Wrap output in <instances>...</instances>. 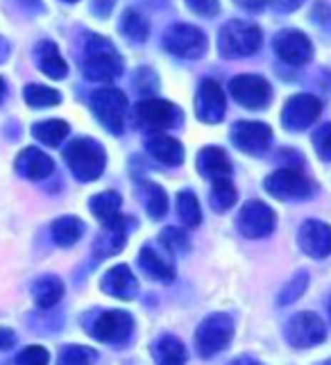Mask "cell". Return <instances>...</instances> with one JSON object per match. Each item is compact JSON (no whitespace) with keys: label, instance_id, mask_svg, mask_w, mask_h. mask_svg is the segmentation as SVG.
Segmentation results:
<instances>
[{"label":"cell","instance_id":"cell-1","mask_svg":"<svg viewBox=\"0 0 331 365\" xmlns=\"http://www.w3.org/2000/svg\"><path fill=\"white\" fill-rule=\"evenodd\" d=\"M82 71L88 80L96 82H111L123 73V57L105 36L93 34L84 43Z\"/></svg>","mask_w":331,"mask_h":365},{"label":"cell","instance_id":"cell-2","mask_svg":"<svg viewBox=\"0 0 331 365\" xmlns=\"http://www.w3.org/2000/svg\"><path fill=\"white\" fill-rule=\"evenodd\" d=\"M63 159H66L68 168L73 170L75 180L80 182H93L105 170L107 153L93 138H78L66 150H63Z\"/></svg>","mask_w":331,"mask_h":365},{"label":"cell","instance_id":"cell-3","mask_svg":"<svg viewBox=\"0 0 331 365\" xmlns=\"http://www.w3.org/2000/svg\"><path fill=\"white\" fill-rule=\"evenodd\" d=\"M263 34L259 25L248 21H229L218 32V50L225 59H240L250 57L261 48Z\"/></svg>","mask_w":331,"mask_h":365},{"label":"cell","instance_id":"cell-4","mask_svg":"<svg viewBox=\"0 0 331 365\" xmlns=\"http://www.w3.org/2000/svg\"><path fill=\"white\" fill-rule=\"evenodd\" d=\"M234 338V320L227 313H213L195 331V347L202 359H211L232 343Z\"/></svg>","mask_w":331,"mask_h":365},{"label":"cell","instance_id":"cell-5","mask_svg":"<svg viewBox=\"0 0 331 365\" xmlns=\"http://www.w3.org/2000/svg\"><path fill=\"white\" fill-rule=\"evenodd\" d=\"M163 46L170 55L182 57V59H200L207 53L209 41L207 34L202 32L195 25H186V23H177L170 25L163 34Z\"/></svg>","mask_w":331,"mask_h":365},{"label":"cell","instance_id":"cell-6","mask_svg":"<svg viewBox=\"0 0 331 365\" xmlns=\"http://www.w3.org/2000/svg\"><path fill=\"white\" fill-rule=\"evenodd\" d=\"M91 109L96 118L113 134H123L127 120V96L121 89H98L91 96Z\"/></svg>","mask_w":331,"mask_h":365},{"label":"cell","instance_id":"cell-7","mask_svg":"<svg viewBox=\"0 0 331 365\" xmlns=\"http://www.w3.org/2000/svg\"><path fill=\"white\" fill-rule=\"evenodd\" d=\"M134 118L138 128L148 132H163L170 130L175 125L182 123V111L168 100L161 98H148L143 103H138L134 109Z\"/></svg>","mask_w":331,"mask_h":365},{"label":"cell","instance_id":"cell-8","mask_svg":"<svg viewBox=\"0 0 331 365\" xmlns=\"http://www.w3.org/2000/svg\"><path fill=\"white\" fill-rule=\"evenodd\" d=\"M265 191L277 200H307L313 195V182L297 168H279L265 178Z\"/></svg>","mask_w":331,"mask_h":365},{"label":"cell","instance_id":"cell-9","mask_svg":"<svg viewBox=\"0 0 331 365\" xmlns=\"http://www.w3.org/2000/svg\"><path fill=\"white\" fill-rule=\"evenodd\" d=\"M229 93L240 107L248 109H263L270 105L273 100V86L270 82L261 78V75H236L229 82Z\"/></svg>","mask_w":331,"mask_h":365},{"label":"cell","instance_id":"cell-10","mask_svg":"<svg viewBox=\"0 0 331 365\" xmlns=\"http://www.w3.org/2000/svg\"><path fill=\"white\" fill-rule=\"evenodd\" d=\"M275 55L288 66H304L313 59V43L300 30H282L273 39Z\"/></svg>","mask_w":331,"mask_h":365},{"label":"cell","instance_id":"cell-11","mask_svg":"<svg viewBox=\"0 0 331 365\" xmlns=\"http://www.w3.org/2000/svg\"><path fill=\"white\" fill-rule=\"evenodd\" d=\"M238 232L245 238H265L275 232L277 216L275 211L261 202V200H250V202L238 213Z\"/></svg>","mask_w":331,"mask_h":365},{"label":"cell","instance_id":"cell-12","mask_svg":"<svg viewBox=\"0 0 331 365\" xmlns=\"http://www.w3.org/2000/svg\"><path fill=\"white\" fill-rule=\"evenodd\" d=\"M325 336H327L325 322L320 320V316L309 311L292 316L286 324V341L297 349L320 345L325 341Z\"/></svg>","mask_w":331,"mask_h":365},{"label":"cell","instance_id":"cell-13","mask_svg":"<svg viewBox=\"0 0 331 365\" xmlns=\"http://www.w3.org/2000/svg\"><path fill=\"white\" fill-rule=\"evenodd\" d=\"M320 111H322L320 100L311 93H300V96H292L284 105L282 123L286 130L300 132V130H307L309 125H313L317 118H320Z\"/></svg>","mask_w":331,"mask_h":365},{"label":"cell","instance_id":"cell-14","mask_svg":"<svg viewBox=\"0 0 331 365\" xmlns=\"http://www.w3.org/2000/svg\"><path fill=\"white\" fill-rule=\"evenodd\" d=\"M132 331H134V318L127 311H105L91 327V336L96 341L111 343V345H121L125 341H130Z\"/></svg>","mask_w":331,"mask_h":365},{"label":"cell","instance_id":"cell-15","mask_svg":"<svg viewBox=\"0 0 331 365\" xmlns=\"http://www.w3.org/2000/svg\"><path fill=\"white\" fill-rule=\"evenodd\" d=\"M273 141V130L265 123L240 120L232 128V143L248 155H263Z\"/></svg>","mask_w":331,"mask_h":365},{"label":"cell","instance_id":"cell-16","mask_svg":"<svg viewBox=\"0 0 331 365\" xmlns=\"http://www.w3.org/2000/svg\"><path fill=\"white\" fill-rule=\"evenodd\" d=\"M227 100L220 89V84L215 80H205L200 84V89L195 93V116L202 123H220L225 118Z\"/></svg>","mask_w":331,"mask_h":365},{"label":"cell","instance_id":"cell-17","mask_svg":"<svg viewBox=\"0 0 331 365\" xmlns=\"http://www.w3.org/2000/svg\"><path fill=\"white\" fill-rule=\"evenodd\" d=\"M297 241L304 255L313 259H325L331 255V227L322 220H307L300 227Z\"/></svg>","mask_w":331,"mask_h":365},{"label":"cell","instance_id":"cell-18","mask_svg":"<svg viewBox=\"0 0 331 365\" xmlns=\"http://www.w3.org/2000/svg\"><path fill=\"white\" fill-rule=\"evenodd\" d=\"M100 288L111 295V297H118V299H134L136 293H138V282L136 277L132 274L130 266H125V263H118V266H113L111 270L105 272L103 282H100Z\"/></svg>","mask_w":331,"mask_h":365},{"label":"cell","instance_id":"cell-19","mask_svg":"<svg viewBox=\"0 0 331 365\" xmlns=\"http://www.w3.org/2000/svg\"><path fill=\"white\" fill-rule=\"evenodd\" d=\"M16 170L28 180H46L55 170V161L50 159L46 153H41L39 148H25L21 150V155L16 157Z\"/></svg>","mask_w":331,"mask_h":365},{"label":"cell","instance_id":"cell-20","mask_svg":"<svg viewBox=\"0 0 331 365\" xmlns=\"http://www.w3.org/2000/svg\"><path fill=\"white\" fill-rule=\"evenodd\" d=\"M198 170L211 182L229 180L232 178V161H229L223 148L209 145L198 155Z\"/></svg>","mask_w":331,"mask_h":365},{"label":"cell","instance_id":"cell-21","mask_svg":"<svg viewBox=\"0 0 331 365\" xmlns=\"http://www.w3.org/2000/svg\"><path fill=\"white\" fill-rule=\"evenodd\" d=\"M125 238H127V222L125 218H118L116 222L103 225V232L96 238L93 252L98 255V259H107L111 255H118V252L125 247Z\"/></svg>","mask_w":331,"mask_h":365},{"label":"cell","instance_id":"cell-22","mask_svg":"<svg viewBox=\"0 0 331 365\" xmlns=\"http://www.w3.org/2000/svg\"><path fill=\"white\" fill-rule=\"evenodd\" d=\"M138 263L141 268L152 277V279L168 284L175 279V266L170 259H166L155 245H143L141 255H138Z\"/></svg>","mask_w":331,"mask_h":365},{"label":"cell","instance_id":"cell-23","mask_svg":"<svg viewBox=\"0 0 331 365\" xmlns=\"http://www.w3.org/2000/svg\"><path fill=\"white\" fill-rule=\"evenodd\" d=\"M148 153L155 157L157 161L166 163V166H180L184 161V148L182 143L177 141L173 136H166V134H155L148 138Z\"/></svg>","mask_w":331,"mask_h":365},{"label":"cell","instance_id":"cell-24","mask_svg":"<svg viewBox=\"0 0 331 365\" xmlns=\"http://www.w3.org/2000/svg\"><path fill=\"white\" fill-rule=\"evenodd\" d=\"M36 59H39V68L53 80H63L68 73L66 61H63L59 48L53 41H41L36 46Z\"/></svg>","mask_w":331,"mask_h":365},{"label":"cell","instance_id":"cell-25","mask_svg":"<svg viewBox=\"0 0 331 365\" xmlns=\"http://www.w3.org/2000/svg\"><path fill=\"white\" fill-rule=\"evenodd\" d=\"M152 354H155L157 365H184L188 359L184 343L175 336H161L155 343Z\"/></svg>","mask_w":331,"mask_h":365},{"label":"cell","instance_id":"cell-26","mask_svg":"<svg viewBox=\"0 0 331 365\" xmlns=\"http://www.w3.org/2000/svg\"><path fill=\"white\" fill-rule=\"evenodd\" d=\"M121 205H123V200L116 191H105V193H98L91 200V211L100 222L109 225V222H116L118 218H123Z\"/></svg>","mask_w":331,"mask_h":365},{"label":"cell","instance_id":"cell-27","mask_svg":"<svg viewBox=\"0 0 331 365\" xmlns=\"http://www.w3.org/2000/svg\"><path fill=\"white\" fill-rule=\"evenodd\" d=\"M84 222L75 216H61L53 222V238L61 247H71L84 236Z\"/></svg>","mask_w":331,"mask_h":365},{"label":"cell","instance_id":"cell-28","mask_svg":"<svg viewBox=\"0 0 331 365\" xmlns=\"http://www.w3.org/2000/svg\"><path fill=\"white\" fill-rule=\"evenodd\" d=\"M32 293H34V302L39 309H53L57 302L63 295V284L57 277H44L34 286H32Z\"/></svg>","mask_w":331,"mask_h":365},{"label":"cell","instance_id":"cell-29","mask_svg":"<svg viewBox=\"0 0 331 365\" xmlns=\"http://www.w3.org/2000/svg\"><path fill=\"white\" fill-rule=\"evenodd\" d=\"M141 191H143V200H146V211L150 218H163L166 211H168V195H166V191L155 184V182H143L141 184Z\"/></svg>","mask_w":331,"mask_h":365},{"label":"cell","instance_id":"cell-30","mask_svg":"<svg viewBox=\"0 0 331 365\" xmlns=\"http://www.w3.org/2000/svg\"><path fill=\"white\" fill-rule=\"evenodd\" d=\"M34 138H39L44 145L50 148H57L63 138L68 136V123L63 120H44V123H36L32 128Z\"/></svg>","mask_w":331,"mask_h":365},{"label":"cell","instance_id":"cell-31","mask_svg":"<svg viewBox=\"0 0 331 365\" xmlns=\"http://www.w3.org/2000/svg\"><path fill=\"white\" fill-rule=\"evenodd\" d=\"M121 32L134 43H143L150 34V23L134 9H127L121 21Z\"/></svg>","mask_w":331,"mask_h":365},{"label":"cell","instance_id":"cell-32","mask_svg":"<svg viewBox=\"0 0 331 365\" xmlns=\"http://www.w3.org/2000/svg\"><path fill=\"white\" fill-rule=\"evenodd\" d=\"M177 216L186 225V227H198L202 220V209L195 193L190 191H182L177 195Z\"/></svg>","mask_w":331,"mask_h":365},{"label":"cell","instance_id":"cell-33","mask_svg":"<svg viewBox=\"0 0 331 365\" xmlns=\"http://www.w3.org/2000/svg\"><path fill=\"white\" fill-rule=\"evenodd\" d=\"M209 197H211L213 211L225 213V211L232 209L236 205V188H234L232 180H218V182H213Z\"/></svg>","mask_w":331,"mask_h":365},{"label":"cell","instance_id":"cell-34","mask_svg":"<svg viewBox=\"0 0 331 365\" xmlns=\"http://www.w3.org/2000/svg\"><path fill=\"white\" fill-rule=\"evenodd\" d=\"M23 96H25V103L30 107H55L61 103L59 91L50 89V86H41V84H28Z\"/></svg>","mask_w":331,"mask_h":365},{"label":"cell","instance_id":"cell-35","mask_svg":"<svg viewBox=\"0 0 331 365\" xmlns=\"http://www.w3.org/2000/svg\"><path fill=\"white\" fill-rule=\"evenodd\" d=\"M96 349L84 345H68L61 349L57 365H91L96 361Z\"/></svg>","mask_w":331,"mask_h":365},{"label":"cell","instance_id":"cell-36","mask_svg":"<svg viewBox=\"0 0 331 365\" xmlns=\"http://www.w3.org/2000/svg\"><path fill=\"white\" fill-rule=\"evenodd\" d=\"M161 245L168 252H173V255H184V252L190 250L188 236L180 227H166L161 232Z\"/></svg>","mask_w":331,"mask_h":365},{"label":"cell","instance_id":"cell-37","mask_svg":"<svg viewBox=\"0 0 331 365\" xmlns=\"http://www.w3.org/2000/svg\"><path fill=\"white\" fill-rule=\"evenodd\" d=\"M313 148L322 161H331V123L320 125L313 132Z\"/></svg>","mask_w":331,"mask_h":365},{"label":"cell","instance_id":"cell-38","mask_svg":"<svg viewBox=\"0 0 331 365\" xmlns=\"http://www.w3.org/2000/svg\"><path fill=\"white\" fill-rule=\"evenodd\" d=\"M48 361H50V354H48V349L41 347V345L25 347L21 354L16 356L19 365H48Z\"/></svg>","mask_w":331,"mask_h":365},{"label":"cell","instance_id":"cell-39","mask_svg":"<svg viewBox=\"0 0 331 365\" xmlns=\"http://www.w3.org/2000/svg\"><path fill=\"white\" fill-rule=\"evenodd\" d=\"M307 282H309L307 272H297L295 279H292L284 288V291H282V297H279V302H282V304H290V302H295L304 293V288H307Z\"/></svg>","mask_w":331,"mask_h":365},{"label":"cell","instance_id":"cell-40","mask_svg":"<svg viewBox=\"0 0 331 365\" xmlns=\"http://www.w3.org/2000/svg\"><path fill=\"white\" fill-rule=\"evenodd\" d=\"M190 11H195L198 16H215L220 11L218 0H186Z\"/></svg>","mask_w":331,"mask_h":365},{"label":"cell","instance_id":"cell-41","mask_svg":"<svg viewBox=\"0 0 331 365\" xmlns=\"http://www.w3.org/2000/svg\"><path fill=\"white\" fill-rule=\"evenodd\" d=\"M136 86L141 93H150L152 89H157V78L150 68H141L136 73Z\"/></svg>","mask_w":331,"mask_h":365},{"label":"cell","instance_id":"cell-42","mask_svg":"<svg viewBox=\"0 0 331 365\" xmlns=\"http://www.w3.org/2000/svg\"><path fill=\"white\" fill-rule=\"evenodd\" d=\"M113 3L116 0H93V14L100 16V19H107L111 14V9H113Z\"/></svg>","mask_w":331,"mask_h":365},{"label":"cell","instance_id":"cell-43","mask_svg":"<svg viewBox=\"0 0 331 365\" xmlns=\"http://www.w3.org/2000/svg\"><path fill=\"white\" fill-rule=\"evenodd\" d=\"M16 345V334L11 329H0V351H7Z\"/></svg>","mask_w":331,"mask_h":365},{"label":"cell","instance_id":"cell-44","mask_svg":"<svg viewBox=\"0 0 331 365\" xmlns=\"http://www.w3.org/2000/svg\"><path fill=\"white\" fill-rule=\"evenodd\" d=\"M236 5L248 11H261V9H265V5H268V0H236Z\"/></svg>","mask_w":331,"mask_h":365},{"label":"cell","instance_id":"cell-45","mask_svg":"<svg viewBox=\"0 0 331 365\" xmlns=\"http://www.w3.org/2000/svg\"><path fill=\"white\" fill-rule=\"evenodd\" d=\"M304 0H275V7L279 11H295Z\"/></svg>","mask_w":331,"mask_h":365},{"label":"cell","instance_id":"cell-46","mask_svg":"<svg viewBox=\"0 0 331 365\" xmlns=\"http://www.w3.org/2000/svg\"><path fill=\"white\" fill-rule=\"evenodd\" d=\"M7 53H9V46H7V41L0 36V61H5L7 59Z\"/></svg>","mask_w":331,"mask_h":365},{"label":"cell","instance_id":"cell-47","mask_svg":"<svg viewBox=\"0 0 331 365\" xmlns=\"http://www.w3.org/2000/svg\"><path fill=\"white\" fill-rule=\"evenodd\" d=\"M229 365H257V361H254V359H248V356H238L236 361H232Z\"/></svg>","mask_w":331,"mask_h":365},{"label":"cell","instance_id":"cell-48","mask_svg":"<svg viewBox=\"0 0 331 365\" xmlns=\"http://www.w3.org/2000/svg\"><path fill=\"white\" fill-rule=\"evenodd\" d=\"M5 93H7V84H5V80L0 78V103L5 100Z\"/></svg>","mask_w":331,"mask_h":365},{"label":"cell","instance_id":"cell-49","mask_svg":"<svg viewBox=\"0 0 331 365\" xmlns=\"http://www.w3.org/2000/svg\"><path fill=\"white\" fill-rule=\"evenodd\" d=\"M317 365H331V359H327V361H322V363H317Z\"/></svg>","mask_w":331,"mask_h":365},{"label":"cell","instance_id":"cell-50","mask_svg":"<svg viewBox=\"0 0 331 365\" xmlns=\"http://www.w3.org/2000/svg\"><path fill=\"white\" fill-rule=\"evenodd\" d=\"M66 3H75V0H66Z\"/></svg>","mask_w":331,"mask_h":365},{"label":"cell","instance_id":"cell-51","mask_svg":"<svg viewBox=\"0 0 331 365\" xmlns=\"http://www.w3.org/2000/svg\"><path fill=\"white\" fill-rule=\"evenodd\" d=\"M329 313H331V304H329Z\"/></svg>","mask_w":331,"mask_h":365}]
</instances>
